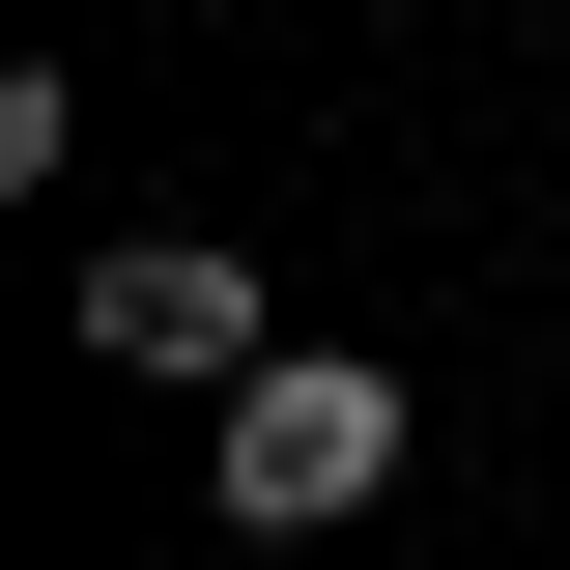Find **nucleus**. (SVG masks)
<instances>
[{
    "mask_svg": "<svg viewBox=\"0 0 570 570\" xmlns=\"http://www.w3.org/2000/svg\"><path fill=\"white\" fill-rule=\"evenodd\" d=\"M86 343H115V371H171V400H257V371H285V314H257V257H200V228H142V257H86Z\"/></svg>",
    "mask_w": 570,
    "mask_h": 570,
    "instance_id": "2",
    "label": "nucleus"
},
{
    "mask_svg": "<svg viewBox=\"0 0 570 570\" xmlns=\"http://www.w3.org/2000/svg\"><path fill=\"white\" fill-rule=\"evenodd\" d=\"M200 456H228V513H257V542H314V513H371V485H400V371H371V343H285Z\"/></svg>",
    "mask_w": 570,
    "mask_h": 570,
    "instance_id": "1",
    "label": "nucleus"
}]
</instances>
